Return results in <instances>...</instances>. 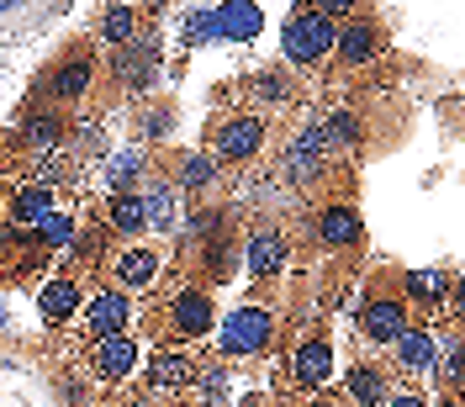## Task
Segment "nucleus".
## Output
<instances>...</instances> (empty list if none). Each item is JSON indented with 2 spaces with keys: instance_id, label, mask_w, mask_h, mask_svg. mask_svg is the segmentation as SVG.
<instances>
[{
  "instance_id": "28",
  "label": "nucleus",
  "mask_w": 465,
  "mask_h": 407,
  "mask_svg": "<svg viewBox=\"0 0 465 407\" xmlns=\"http://www.w3.org/2000/svg\"><path fill=\"white\" fill-rule=\"evenodd\" d=\"M206 37H217V16H212V11H196V16L185 22V43H206Z\"/></svg>"
},
{
  "instance_id": "24",
  "label": "nucleus",
  "mask_w": 465,
  "mask_h": 407,
  "mask_svg": "<svg viewBox=\"0 0 465 407\" xmlns=\"http://www.w3.org/2000/svg\"><path fill=\"white\" fill-rule=\"evenodd\" d=\"M74 228H80V217L74 212H64V206H54L37 228H32V243H37V254H64L69 243H74Z\"/></svg>"
},
{
  "instance_id": "4",
  "label": "nucleus",
  "mask_w": 465,
  "mask_h": 407,
  "mask_svg": "<svg viewBox=\"0 0 465 407\" xmlns=\"http://www.w3.org/2000/svg\"><path fill=\"white\" fill-rule=\"evenodd\" d=\"M164 328H170V344H196L217 328V302L206 286H174V296H164Z\"/></svg>"
},
{
  "instance_id": "21",
  "label": "nucleus",
  "mask_w": 465,
  "mask_h": 407,
  "mask_svg": "<svg viewBox=\"0 0 465 407\" xmlns=\"http://www.w3.org/2000/svg\"><path fill=\"white\" fill-rule=\"evenodd\" d=\"M148 174V154L143 148H116L106 159V191L101 196H133V185Z\"/></svg>"
},
{
  "instance_id": "18",
  "label": "nucleus",
  "mask_w": 465,
  "mask_h": 407,
  "mask_svg": "<svg viewBox=\"0 0 465 407\" xmlns=\"http://www.w3.org/2000/svg\"><path fill=\"white\" fill-rule=\"evenodd\" d=\"M138 206H143V228L148 233H174L180 228V191H174L170 180H148L143 196H138Z\"/></svg>"
},
{
  "instance_id": "29",
  "label": "nucleus",
  "mask_w": 465,
  "mask_h": 407,
  "mask_svg": "<svg viewBox=\"0 0 465 407\" xmlns=\"http://www.w3.org/2000/svg\"><path fill=\"white\" fill-rule=\"evenodd\" d=\"M381 407H429V397H423L418 386H391V392H386V402H381Z\"/></svg>"
},
{
  "instance_id": "16",
  "label": "nucleus",
  "mask_w": 465,
  "mask_h": 407,
  "mask_svg": "<svg viewBox=\"0 0 465 407\" xmlns=\"http://www.w3.org/2000/svg\"><path fill=\"white\" fill-rule=\"evenodd\" d=\"M95 74H101V58H95V54H69V58L54 69L48 95H54V101H80V95H90Z\"/></svg>"
},
{
  "instance_id": "2",
  "label": "nucleus",
  "mask_w": 465,
  "mask_h": 407,
  "mask_svg": "<svg viewBox=\"0 0 465 407\" xmlns=\"http://www.w3.org/2000/svg\"><path fill=\"white\" fill-rule=\"evenodd\" d=\"M270 144V122L254 112H232L223 122H212V133H206V159L223 170V164H249V159H260V148Z\"/></svg>"
},
{
  "instance_id": "9",
  "label": "nucleus",
  "mask_w": 465,
  "mask_h": 407,
  "mask_svg": "<svg viewBox=\"0 0 465 407\" xmlns=\"http://www.w3.org/2000/svg\"><path fill=\"white\" fill-rule=\"evenodd\" d=\"M286 260H291V243L275 223L249 228V238H243V270H249L254 281H275V275L286 270Z\"/></svg>"
},
{
  "instance_id": "1",
  "label": "nucleus",
  "mask_w": 465,
  "mask_h": 407,
  "mask_svg": "<svg viewBox=\"0 0 465 407\" xmlns=\"http://www.w3.org/2000/svg\"><path fill=\"white\" fill-rule=\"evenodd\" d=\"M138 371H143V397H138V407L185 402V397H196V386H202V365H196L191 344H159Z\"/></svg>"
},
{
  "instance_id": "26",
  "label": "nucleus",
  "mask_w": 465,
  "mask_h": 407,
  "mask_svg": "<svg viewBox=\"0 0 465 407\" xmlns=\"http://www.w3.org/2000/svg\"><path fill=\"white\" fill-rule=\"evenodd\" d=\"M143 16L148 11H138V5H112V11H106V43H122V48H127V43H138V37H143Z\"/></svg>"
},
{
  "instance_id": "14",
  "label": "nucleus",
  "mask_w": 465,
  "mask_h": 407,
  "mask_svg": "<svg viewBox=\"0 0 465 407\" xmlns=\"http://www.w3.org/2000/svg\"><path fill=\"white\" fill-rule=\"evenodd\" d=\"M80 302H85V286H80L69 270L48 275V281H43V291H37V313H43V323H48V328H64V323H74Z\"/></svg>"
},
{
  "instance_id": "7",
  "label": "nucleus",
  "mask_w": 465,
  "mask_h": 407,
  "mask_svg": "<svg viewBox=\"0 0 465 407\" xmlns=\"http://www.w3.org/2000/svg\"><path fill=\"white\" fill-rule=\"evenodd\" d=\"M74 318H80V333H85L90 344L95 339H116V333L133 328V296H122L116 286H90Z\"/></svg>"
},
{
  "instance_id": "20",
  "label": "nucleus",
  "mask_w": 465,
  "mask_h": 407,
  "mask_svg": "<svg viewBox=\"0 0 465 407\" xmlns=\"http://www.w3.org/2000/svg\"><path fill=\"white\" fill-rule=\"evenodd\" d=\"M101 228L112 233L116 243H138L143 238V206H138V196H101Z\"/></svg>"
},
{
  "instance_id": "30",
  "label": "nucleus",
  "mask_w": 465,
  "mask_h": 407,
  "mask_svg": "<svg viewBox=\"0 0 465 407\" xmlns=\"http://www.w3.org/2000/svg\"><path fill=\"white\" fill-rule=\"evenodd\" d=\"M296 407H339L333 397H307V402H296Z\"/></svg>"
},
{
  "instance_id": "17",
  "label": "nucleus",
  "mask_w": 465,
  "mask_h": 407,
  "mask_svg": "<svg viewBox=\"0 0 465 407\" xmlns=\"http://www.w3.org/2000/svg\"><path fill=\"white\" fill-rule=\"evenodd\" d=\"M402 291H407V296H402L407 313L418 307V313H429V318H434L439 302L455 291V275H444V270H407V275H402Z\"/></svg>"
},
{
  "instance_id": "13",
  "label": "nucleus",
  "mask_w": 465,
  "mask_h": 407,
  "mask_svg": "<svg viewBox=\"0 0 465 407\" xmlns=\"http://www.w3.org/2000/svg\"><path fill=\"white\" fill-rule=\"evenodd\" d=\"M381 48H386V32H381V22H371V16H349L344 27L333 32V54H339V64H376Z\"/></svg>"
},
{
  "instance_id": "19",
  "label": "nucleus",
  "mask_w": 465,
  "mask_h": 407,
  "mask_svg": "<svg viewBox=\"0 0 465 407\" xmlns=\"http://www.w3.org/2000/svg\"><path fill=\"white\" fill-rule=\"evenodd\" d=\"M386 392H391V376H386L381 365H371V360H354V365H344V402L381 407V402H386Z\"/></svg>"
},
{
  "instance_id": "23",
  "label": "nucleus",
  "mask_w": 465,
  "mask_h": 407,
  "mask_svg": "<svg viewBox=\"0 0 465 407\" xmlns=\"http://www.w3.org/2000/svg\"><path fill=\"white\" fill-rule=\"evenodd\" d=\"M318 243L322 249H354L360 243V212L354 206H328L318 217Z\"/></svg>"
},
{
  "instance_id": "12",
  "label": "nucleus",
  "mask_w": 465,
  "mask_h": 407,
  "mask_svg": "<svg viewBox=\"0 0 465 407\" xmlns=\"http://www.w3.org/2000/svg\"><path fill=\"white\" fill-rule=\"evenodd\" d=\"M391 371L402 381H423L439 371V339L434 328H407L402 339L391 344Z\"/></svg>"
},
{
  "instance_id": "15",
  "label": "nucleus",
  "mask_w": 465,
  "mask_h": 407,
  "mask_svg": "<svg viewBox=\"0 0 465 407\" xmlns=\"http://www.w3.org/2000/svg\"><path fill=\"white\" fill-rule=\"evenodd\" d=\"M54 206H58V185H54V180H37V174H32V180H22V185L11 191V228L32 233L43 217H48V212H54Z\"/></svg>"
},
{
  "instance_id": "6",
  "label": "nucleus",
  "mask_w": 465,
  "mask_h": 407,
  "mask_svg": "<svg viewBox=\"0 0 465 407\" xmlns=\"http://www.w3.org/2000/svg\"><path fill=\"white\" fill-rule=\"evenodd\" d=\"M159 275H164V254L153 243H122L116 254H106V286H116L122 296L153 291Z\"/></svg>"
},
{
  "instance_id": "27",
  "label": "nucleus",
  "mask_w": 465,
  "mask_h": 407,
  "mask_svg": "<svg viewBox=\"0 0 465 407\" xmlns=\"http://www.w3.org/2000/svg\"><path fill=\"white\" fill-rule=\"evenodd\" d=\"M217 174L223 170H217L206 154H191V159H180V180H174V191H206Z\"/></svg>"
},
{
  "instance_id": "25",
  "label": "nucleus",
  "mask_w": 465,
  "mask_h": 407,
  "mask_svg": "<svg viewBox=\"0 0 465 407\" xmlns=\"http://www.w3.org/2000/svg\"><path fill=\"white\" fill-rule=\"evenodd\" d=\"M153 64H159V54H153V37H138V43H127L122 54H116V80L122 85H143L148 74H153Z\"/></svg>"
},
{
  "instance_id": "31",
  "label": "nucleus",
  "mask_w": 465,
  "mask_h": 407,
  "mask_svg": "<svg viewBox=\"0 0 465 407\" xmlns=\"http://www.w3.org/2000/svg\"><path fill=\"white\" fill-rule=\"evenodd\" d=\"M434 407H460V397H455V392H444V397H439Z\"/></svg>"
},
{
  "instance_id": "8",
  "label": "nucleus",
  "mask_w": 465,
  "mask_h": 407,
  "mask_svg": "<svg viewBox=\"0 0 465 407\" xmlns=\"http://www.w3.org/2000/svg\"><path fill=\"white\" fill-rule=\"evenodd\" d=\"M90 381L95 386H122V381L138 376V365H143V344L133 339V333H116V339H95L90 344Z\"/></svg>"
},
{
  "instance_id": "22",
  "label": "nucleus",
  "mask_w": 465,
  "mask_h": 407,
  "mask_svg": "<svg viewBox=\"0 0 465 407\" xmlns=\"http://www.w3.org/2000/svg\"><path fill=\"white\" fill-rule=\"evenodd\" d=\"M212 16H217V37H232V43H254L260 27H264V11H260V5H243V0L217 5Z\"/></svg>"
},
{
  "instance_id": "5",
  "label": "nucleus",
  "mask_w": 465,
  "mask_h": 407,
  "mask_svg": "<svg viewBox=\"0 0 465 407\" xmlns=\"http://www.w3.org/2000/svg\"><path fill=\"white\" fill-rule=\"evenodd\" d=\"M333 22L322 16L318 5H296L291 11L286 32H281V48H286V64H296V69H312V64H322V58L333 54Z\"/></svg>"
},
{
  "instance_id": "32",
  "label": "nucleus",
  "mask_w": 465,
  "mask_h": 407,
  "mask_svg": "<svg viewBox=\"0 0 465 407\" xmlns=\"http://www.w3.org/2000/svg\"><path fill=\"white\" fill-rule=\"evenodd\" d=\"M0 217H5V196H0Z\"/></svg>"
},
{
  "instance_id": "3",
  "label": "nucleus",
  "mask_w": 465,
  "mask_h": 407,
  "mask_svg": "<svg viewBox=\"0 0 465 407\" xmlns=\"http://www.w3.org/2000/svg\"><path fill=\"white\" fill-rule=\"evenodd\" d=\"M275 328H281V318L270 307H238L217 328V349L228 360H260L264 349H275Z\"/></svg>"
},
{
  "instance_id": "11",
  "label": "nucleus",
  "mask_w": 465,
  "mask_h": 407,
  "mask_svg": "<svg viewBox=\"0 0 465 407\" xmlns=\"http://www.w3.org/2000/svg\"><path fill=\"white\" fill-rule=\"evenodd\" d=\"M286 376H291V386H302V392H318L322 381L333 376V339H328V333L302 339L286 360Z\"/></svg>"
},
{
  "instance_id": "10",
  "label": "nucleus",
  "mask_w": 465,
  "mask_h": 407,
  "mask_svg": "<svg viewBox=\"0 0 465 407\" xmlns=\"http://www.w3.org/2000/svg\"><path fill=\"white\" fill-rule=\"evenodd\" d=\"M354 323H360V339H365V344H376V349L397 344L407 328H412V323H407L402 296H371V302L360 307V318H354Z\"/></svg>"
}]
</instances>
